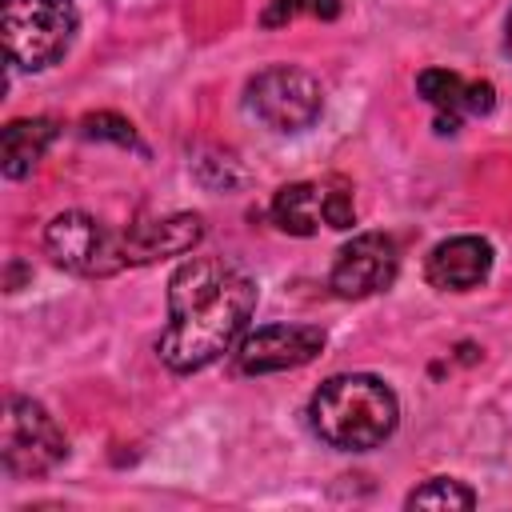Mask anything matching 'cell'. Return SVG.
Here are the masks:
<instances>
[{"mask_svg":"<svg viewBox=\"0 0 512 512\" xmlns=\"http://www.w3.org/2000/svg\"><path fill=\"white\" fill-rule=\"evenodd\" d=\"M256 312V280L224 256H192L168 280V324L156 340L172 372H200L232 352Z\"/></svg>","mask_w":512,"mask_h":512,"instance_id":"6da1fadb","label":"cell"},{"mask_svg":"<svg viewBox=\"0 0 512 512\" xmlns=\"http://www.w3.org/2000/svg\"><path fill=\"white\" fill-rule=\"evenodd\" d=\"M400 420L396 392L368 372H344L324 380L308 400L312 432L340 452H372L380 448Z\"/></svg>","mask_w":512,"mask_h":512,"instance_id":"7a4b0ae2","label":"cell"},{"mask_svg":"<svg viewBox=\"0 0 512 512\" xmlns=\"http://www.w3.org/2000/svg\"><path fill=\"white\" fill-rule=\"evenodd\" d=\"M80 28V12L72 0H4L0 40L8 64L24 72H44L64 60Z\"/></svg>","mask_w":512,"mask_h":512,"instance_id":"3957f363","label":"cell"},{"mask_svg":"<svg viewBox=\"0 0 512 512\" xmlns=\"http://www.w3.org/2000/svg\"><path fill=\"white\" fill-rule=\"evenodd\" d=\"M68 456V436L56 416L32 396H8L0 420V460L8 476H44Z\"/></svg>","mask_w":512,"mask_h":512,"instance_id":"277c9868","label":"cell"},{"mask_svg":"<svg viewBox=\"0 0 512 512\" xmlns=\"http://www.w3.org/2000/svg\"><path fill=\"white\" fill-rule=\"evenodd\" d=\"M248 112L272 132H304L324 112V88L296 64H272L248 80Z\"/></svg>","mask_w":512,"mask_h":512,"instance_id":"5b68a950","label":"cell"},{"mask_svg":"<svg viewBox=\"0 0 512 512\" xmlns=\"http://www.w3.org/2000/svg\"><path fill=\"white\" fill-rule=\"evenodd\" d=\"M44 248L48 256L76 276H116L128 256H124V232H112L88 212H60L44 228Z\"/></svg>","mask_w":512,"mask_h":512,"instance_id":"8992f818","label":"cell"},{"mask_svg":"<svg viewBox=\"0 0 512 512\" xmlns=\"http://www.w3.org/2000/svg\"><path fill=\"white\" fill-rule=\"evenodd\" d=\"M396 272H400V252H396L392 236L360 232L336 252L332 272H328V288L344 300H364V296L384 292L396 280Z\"/></svg>","mask_w":512,"mask_h":512,"instance_id":"52a82bcc","label":"cell"},{"mask_svg":"<svg viewBox=\"0 0 512 512\" xmlns=\"http://www.w3.org/2000/svg\"><path fill=\"white\" fill-rule=\"evenodd\" d=\"M320 348H324V332L312 324H268V328L244 332V340L236 344V368L248 376L288 372L316 360Z\"/></svg>","mask_w":512,"mask_h":512,"instance_id":"ba28073f","label":"cell"},{"mask_svg":"<svg viewBox=\"0 0 512 512\" xmlns=\"http://www.w3.org/2000/svg\"><path fill=\"white\" fill-rule=\"evenodd\" d=\"M416 92L436 108L440 132H456L464 116H488L496 104V88L488 80H464L452 68H424L416 76Z\"/></svg>","mask_w":512,"mask_h":512,"instance_id":"9c48e42d","label":"cell"},{"mask_svg":"<svg viewBox=\"0 0 512 512\" xmlns=\"http://www.w3.org/2000/svg\"><path fill=\"white\" fill-rule=\"evenodd\" d=\"M488 272H492V244L484 236L440 240L424 260V276L440 292H468V288L484 284Z\"/></svg>","mask_w":512,"mask_h":512,"instance_id":"30bf717a","label":"cell"},{"mask_svg":"<svg viewBox=\"0 0 512 512\" xmlns=\"http://www.w3.org/2000/svg\"><path fill=\"white\" fill-rule=\"evenodd\" d=\"M204 224L192 212H176L164 220H140L124 232V256L128 264H152V260H168V256H184L200 244Z\"/></svg>","mask_w":512,"mask_h":512,"instance_id":"8fae6325","label":"cell"},{"mask_svg":"<svg viewBox=\"0 0 512 512\" xmlns=\"http://www.w3.org/2000/svg\"><path fill=\"white\" fill-rule=\"evenodd\" d=\"M272 224L288 236H316L328 224V184H284L272 196Z\"/></svg>","mask_w":512,"mask_h":512,"instance_id":"7c38bea8","label":"cell"},{"mask_svg":"<svg viewBox=\"0 0 512 512\" xmlns=\"http://www.w3.org/2000/svg\"><path fill=\"white\" fill-rule=\"evenodd\" d=\"M56 140V124L48 116H28V120H12L0 132V168L8 180H24L36 160L48 152V144Z\"/></svg>","mask_w":512,"mask_h":512,"instance_id":"4fadbf2b","label":"cell"},{"mask_svg":"<svg viewBox=\"0 0 512 512\" xmlns=\"http://www.w3.org/2000/svg\"><path fill=\"white\" fill-rule=\"evenodd\" d=\"M408 508H476V492L468 488V484H460V480H452V476H432V480H424L420 488H412L408 492V500H404Z\"/></svg>","mask_w":512,"mask_h":512,"instance_id":"5bb4252c","label":"cell"},{"mask_svg":"<svg viewBox=\"0 0 512 512\" xmlns=\"http://www.w3.org/2000/svg\"><path fill=\"white\" fill-rule=\"evenodd\" d=\"M80 132L88 140H112L120 148H136V128L124 116H116V112H92V116H84L80 120Z\"/></svg>","mask_w":512,"mask_h":512,"instance_id":"9a60e30c","label":"cell"},{"mask_svg":"<svg viewBox=\"0 0 512 512\" xmlns=\"http://www.w3.org/2000/svg\"><path fill=\"white\" fill-rule=\"evenodd\" d=\"M304 8H312V0H268V8H264V16H260V24H264V28H280V24L296 20Z\"/></svg>","mask_w":512,"mask_h":512,"instance_id":"2e32d148","label":"cell"},{"mask_svg":"<svg viewBox=\"0 0 512 512\" xmlns=\"http://www.w3.org/2000/svg\"><path fill=\"white\" fill-rule=\"evenodd\" d=\"M308 12L320 16V20H336V16H340V0H312Z\"/></svg>","mask_w":512,"mask_h":512,"instance_id":"e0dca14e","label":"cell"},{"mask_svg":"<svg viewBox=\"0 0 512 512\" xmlns=\"http://www.w3.org/2000/svg\"><path fill=\"white\" fill-rule=\"evenodd\" d=\"M504 48H508V56H512V12H508V24H504Z\"/></svg>","mask_w":512,"mask_h":512,"instance_id":"ac0fdd59","label":"cell"}]
</instances>
